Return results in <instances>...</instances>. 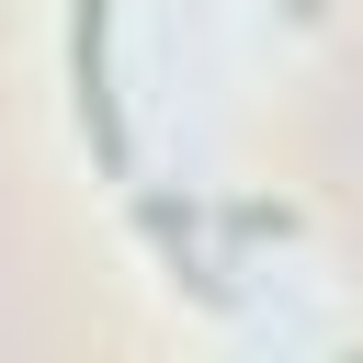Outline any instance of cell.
<instances>
[{"mask_svg":"<svg viewBox=\"0 0 363 363\" xmlns=\"http://www.w3.org/2000/svg\"><path fill=\"white\" fill-rule=\"evenodd\" d=\"M68 102H79V136L91 159L125 182V102H113V0H68Z\"/></svg>","mask_w":363,"mask_h":363,"instance_id":"1","label":"cell"}]
</instances>
